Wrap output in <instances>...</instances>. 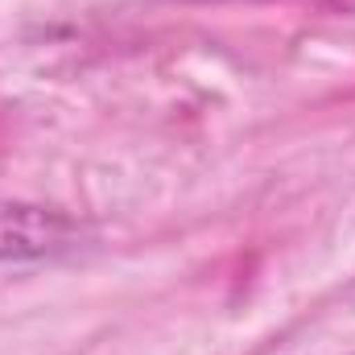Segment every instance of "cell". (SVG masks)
<instances>
[{
  "instance_id": "1",
  "label": "cell",
  "mask_w": 355,
  "mask_h": 355,
  "mask_svg": "<svg viewBox=\"0 0 355 355\" xmlns=\"http://www.w3.org/2000/svg\"><path fill=\"white\" fill-rule=\"evenodd\" d=\"M79 227L42 207L0 202V261H37L71 248Z\"/></svg>"
}]
</instances>
